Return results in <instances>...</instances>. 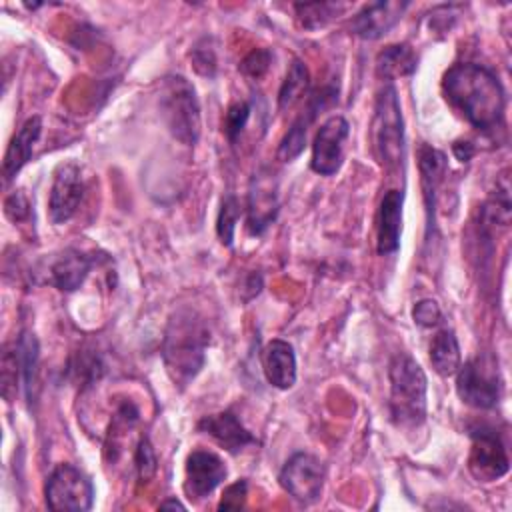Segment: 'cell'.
<instances>
[{
	"label": "cell",
	"instance_id": "cell-1",
	"mask_svg": "<svg viewBox=\"0 0 512 512\" xmlns=\"http://www.w3.org/2000/svg\"><path fill=\"white\" fill-rule=\"evenodd\" d=\"M442 92L472 128L480 132L502 128L506 94L492 70L474 62L454 64L442 76Z\"/></svg>",
	"mask_w": 512,
	"mask_h": 512
},
{
	"label": "cell",
	"instance_id": "cell-2",
	"mask_svg": "<svg viewBox=\"0 0 512 512\" xmlns=\"http://www.w3.org/2000/svg\"><path fill=\"white\" fill-rule=\"evenodd\" d=\"M210 330L204 318L192 308H178L166 326L162 358L174 386L186 388L202 370Z\"/></svg>",
	"mask_w": 512,
	"mask_h": 512
},
{
	"label": "cell",
	"instance_id": "cell-3",
	"mask_svg": "<svg viewBox=\"0 0 512 512\" xmlns=\"http://www.w3.org/2000/svg\"><path fill=\"white\" fill-rule=\"evenodd\" d=\"M390 418L398 428H416L426 418V374L408 354H396L388 368Z\"/></svg>",
	"mask_w": 512,
	"mask_h": 512
},
{
	"label": "cell",
	"instance_id": "cell-4",
	"mask_svg": "<svg viewBox=\"0 0 512 512\" xmlns=\"http://www.w3.org/2000/svg\"><path fill=\"white\" fill-rule=\"evenodd\" d=\"M160 118L166 130L182 144L194 146L200 136V102L184 76L164 78L158 94Z\"/></svg>",
	"mask_w": 512,
	"mask_h": 512
},
{
	"label": "cell",
	"instance_id": "cell-5",
	"mask_svg": "<svg viewBox=\"0 0 512 512\" xmlns=\"http://www.w3.org/2000/svg\"><path fill=\"white\" fill-rule=\"evenodd\" d=\"M372 140L382 166L396 168L404 164V158H406L404 120H402L400 100L394 84H384L376 94L374 118H372Z\"/></svg>",
	"mask_w": 512,
	"mask_h": 512
},
{
	"label": "cell",
	"instance_id": "cell-6",
	"mask_svg": "<svg viewBox=\"0 0 512 512\" xmlns=\"http://www.w3.org/2000/svg\"><path fill=\"white\" fill-rule=\"evenodd\" d=\"M456 392L460 400L478 410H490L502 394L498 364L490 354H478L456 370Z\"/></svg>",
	"mask_w": 512,
	"mask_h": 512
},
{
	"label": "cell",
	"instance_id": "cell-7",
	"mask_svg": "<svg viewBox=\"0 0 512 512\" xmlns=\"http://www.w3.org/2000/svg\"><path fill=\"white\" fill-rule=\"evenodd\" d=\"M44 496L54 512H86L94 502V486L80 468L64 462L48 474Z\"/></svg>",
	"mask_w": 512,
	"mask_h": 512
},
{
	"label": "cell",
	"instance_id": "cell-8",
	"mask_svg": "<svg viewBox=\"0 0 512 512\" xmlns=\"http://www.w3.org/2000/svg\"><path fill=\"white\" fill-rule=\"evenodd\" d=\"M470 456L468 470L478 482H494L508 474L510 458L506 444L496 428L476 424L470 428Z\"/></svg>",
	"mask_w": 512,
	"mask_h": 512
},
{
	"label": "cell",
	"instance_id": "cell-9",
	"mask_svg": "<svg viewBox=\"0 0 512 512\" xmlns=\"http://www.w3.org/2000/svg\"><path fill=\"white\" fill-rule=\"evenodd\" d=\"M324 478V464L320 462V458L308 452L292 454L278 474L280 486L300 504H314L320 498Z\"/></svg>",
	"mask_w": 512,
	"mask_h": 512
},
{
	"label": "cell",
	"instance_id": "cell-10",
	"mask_svg": "<svg viewBox=\"0 0 512 512\" xmlns=\"http://www.w3.org/2000/svg\"><path fill=\"white\" fill-rule=\"evenodd\" d=\"M350 134L348 120L344 116L326 118L314 140H312V158L310 168L320 176H332L342 168L346 140Z\"/></svg>",
	"mask_w": 512,
	"mask_h": 512
},
{
	"label": "cell",
	"instance_id": "cell-11",
	"mask_svg": "<svg viewBox=\"0 0 512 512\" xmlns=\"http://www.w3.org/2000/svg\"><path fill=\"white\" fill-rule=\"evenodd\" d=\"M280 210L278 182L266 168L254 172L246 198V228L250 234L260 236L276 220Z\"/></svg>",
	"mask_w": 512,
	"mask_h": 512
},
{
	"label": "cell",
	"instance_id": "cell-12",
	"mask_svg": "<svg viewBox=\"0 0 512 512\" xmlns=\"http://www.w3.org/2000/svg\"><path fill=\"white\" fill-rule=\"evenodd\" d=\"M84 178H82V170L76 162H64L56 168L54 178H52V186H50V198H48V212H50V220L54 224H64L68 222L82 198H84Z\"/></svg>",
	"mask_w": 512,
	"mask_h": 512
},
{
	"label": "cell",
	"instance_id": "cell-13",
	"mask_svg": "<svg viewBox=\"0 0 512 512\" xmlns=\"http://www.w3.org/2000/svg\"><path fill=\"white\" fill-rule=\"evenodd\" d=\"M226 464L208 450H194L184 466V492L190 500H204L226 480Z\"/></svg>",
	"mask_w": 512,
	"mask_h": 512
},
{
	"label": "cell",
	"instance_id": "cell-14",
	"mask_svg": "<svg viewBox=\"0 0 512 512\" xmlns=\"http://www.w3.org/2000/svg\"><path fill=\"white\" fill-rule=\"evenodd\" d=\"M408 6V0H380L366 4L352 18V34L362 40H378L400 22Z\"/></svg>",
	"mask_w": 512,
	"mask_h": 512
},
{
	"label": "cell",
	"instance_id": "cell-15",
	"mask_svg": "<svg viewBox=\"0 0 512 512\" xmlns=\"http://www.w3.org/2000/svg\"><path fill=\"white\" fill-rule=\"evenodd\" d=\"M402 204L404 192L400 190H388L380 200L376 214V252L382 256H390L400 248Z\"/></svg>",
	"mask_w": 512,
	"mask_h": 512
},
{
	"label": "cell",
	"instance_id": "cell-16",
	"mask_svg": "<svg viewBox=\"0 0 512 512\" xmlns=\"http://www.w3.org/2000/svg\"><path fill=\"white\" fill-rule=\"evenodd\" d=\"M198 430L202 434L214 438L230 454H238L246 446L256 444V438L252 436V432H248L242 426V422L234 416V412H230V410H224V412L200 418Z\"/></svg>",
	"mask_w": 512,
	"mask_h": 512
},
{
	"label": "cell",
	"instance_id": "cell-17",
	"mask_svg": "<svg viewBox=\"0 0 512 512\" xmlns=\"http://www.w3.org/2000/svg\"><path fill=\"white\" fill-rule=\"evenodd\" d=\"M94 262V256L78 248H66L50 264V284L62 292H74L84 284Z\"/></svg>",
	"mask_w": 512,
	"mask_h": 512
},
{
	"label": "cell",
	"instance_id": "cell-18",
	"mask_svg": "<svg viewBox=\"0 0 512 512\" xmlns=\"http://www.w3.org/2000/svg\"><path fill=\"white\" fill-rule=\"evenodd\" d=\"M262 368H264L266 380L274 388L278 390L292 388L296 384V354L292 344L280 338L270 340L264 348Z\"/></svg>",
	"mask_w": 512,
	"mask_h": 512
},
{
	"label": "cell",
	"instance_id": "cell-19",
	"mask_svg": "<svg viewBox=\"0 0 512 512\" xmlns=\"http://www.w3.org/2000/svg\"><path fill=\"white\" fill-rule=\"evenodd\" d=\"M42 132V118L40 116H32L28 118L18 132L12 136L6 154H4V162H2V176H4V184L12 182L14 176L24 168V164L30 160L34 144L38 142Z\"/></svg>",
	"mask_w": 512,
	"mask_h": 512
},
{
	"label": "cell",
	"instance_id": "cell-20",
	"mask_svg": "<svg viewBox=\"0 0 512 512\" xmlns=\"http://www.w3.org/2000/svg\"><path fill=\"white\" fill-rule=\"evenodd\" d=\"M418 164H420V184H422V196H424V206H426V222H428V232L434 226V212H436V192L438 186L444 178L446 172V156L432 148V146H422L418 154Z\"/></svg>",
	"mask_w": 512,
	"mask_h": 512
},
{
	"label": "cell",
	"instance_id": "cell-21",
	"mask_svg": "<svg viewBox=\"0 0 512 512\" xmlns=\"http://www.w3.org/2000/svg\"><path fill=\"white\" fill-rule=\"evenodd\" d=\"M416 64L418 58L408 44H390L376 56V72L380 78L388 80V84L396 78L410 76L416 70Z\"/></svg>",
	"mask_w": 512,
	"mask_h": 512
},
{
	"label": "cell",
	"instance_id": "cell-22",
	"mask_svg": "<svg viewBox=\"0 0 512 512\" xmlns=\"http://www.w3.org/2000/svg\"><path fill=\"white\" fill-rule=\"evenodd\" d=\"M18 370H20V386L28 402H32L34 386H36V372H38V340L32 332L22 330L18 340L14 342Z\"/></svg>",
	"mask_w": 512,
	"mask_h": 512
},
{
	"label": "cell",
	"instance_id": "cell-23",
	"mask_svg": "<svg viewBox=\"0 0 512 512\" xmlns=\"http://www.w3.org/2000/svg\"><path fill=\"white\" fill-rule=\"evenodd\" d=\"M460 360L462 356L456 334L448 328L436 332V336L430 342V362L434 372L440 376H452L456 374Z\"/></svg>",
	"mask_w": 512,
	"mask_h": 512
},
{
	"label": "cell",
	"instance_id": "cell-24",
	"mask_svg": "<svg viewBox=\"0 0 512 512\" xmlns=\"http://www.w3.org/2000/svg\"><path fill=\"white\" fill-rule=\"evenodd\" d=\"M310 88V72L302 60H294L282 80L280 92H278V106L280 110L292 108Z\"/></svg>",
	"mask_w": 512,
	"mask_h": 512
},
{
	"label": "cell",
	"instance_id": "cell-25",
	"mask_svg": "<svg viewBox=\"0 0 512 512\" xmlns=\"http://www.w3.org/2000/svg\"><path fill=\"white\" fill-rule=\"evenodd\" d=\"M296 18L302 28L316 30L338 18L344 10L346 4L342 2H308V4H294Z\"/></svg>",
	"mask_w": 512,
	"mask_h": 512
},
{
	"label": "cell",
	"instance_id": "cell-26",
	"mask_svg": "<svg viewBox=\"0 0 512 512\" xmlns=\"http://www.w3.org/2000/svg\"><path fill=\"white\" fill-rule=\"evenodd\" d=\"M238 218H240V202L234 194H226L222 198L218 218H216V234L224 246H232Z\"/></svg>",
	"mask_w": 512,
	"mask_h": 512
},
{
	"label": "cell",
	"instance_id": "cell-27",
	"mask_svg": "<svg viewBox=\"0 0 512 512\" xmlns=\"http://www.w3.org/2000/svg\"><path fill=\"white\" fill-rule=\"evenodd\" d=\"M104 362H102V358L98 356V354H94L92 350H82V352H78V356L72 360V368H70V372H72V376L78 380V382H82V384H96L100 378H102V374H104Z\"/></svg>",
	"mask_w": 512,
	"mask_h": 512
},
{
	"label": "cell",
	"instance_id": "cell-28",
	"mask_svg": "<svg viewBox=\"0 0 512 512\" xmlns=\"http://www.w3.org/2000/svg\"><path fill=\"white\" fill-rule=\"evenodd\" d=\"M306 136H308V126L302 124L300 120H294L284 138L280 140L278 146V160L282 162H292L298 158L306 146Z\"/></svg>",
	"mask_w": 512,
	"mask_h": 512
},
{
	"label": "cell",
	"instance_id": "cell-29",
	"mask_svg": "<svg viewBox=\"0 0 512 512\" xmlns=\"http://www.w3.org/2000/svg\"><path fill=\"white\" fill-rule=\"evenodd\" d=\"M250 112H252V106L250 102H244V100H238V102H232L224 114V122H222V130L228 138L230 144H234L238 140V136L244 132L248 120H250Z\"/></svg>",
	"mask_w": 512,
	"mask_h": 512
},
{
	"label": "cell",
	"instance_id": "cell-30",
	"mask_svg": "<svg viewBox=\"0 0 512 512\" xmlns=\"http://www.w3.org/2000/svg\"><path fill=\"white\" fill-rule=\"evenodd\" d=\"M20 388V370H18V360H16V350L12 346H4L2 354V394L8 402L18 394Z\"/></svg>",
	"mask_w": 512,
	"mask_h": 512
},
{
	"label": "cell",
	"instance_id": "cell-31",
	"mask_svg": "<svg viewBox=\"0 0 512 512\" xmlns=\"http://www.w3.org/2000/svg\"><path fill=\"white\" fill-rule=\"evenodd\" d=\"M190 58H192V66L198 74H202V76L216 74V50H214L210 38L198 40L190 52Z\"/></svg>",
	"mask_w": 512,
	"mask_h": 512
},
{
	"label": "cell",
	"instance_id": "cell-32",
	"mask_svg": "<svg viewBox=\"0 0 512 512\" xmlns=\"http://www.w3.org/2000/svg\"><path fill=\"white\" fill-rule=\"evenodd\" d=\"M272 62V52L266 48H256L252 50L242 62H240V72L252 80H260Z\"/></svg>",
	"mask_w": 512,
	"mask_h": 512
},
{
	"label": "cell",
	"instance_id": "cell-33",
	"mask_svg": "<svg viewBox=\"0 0 512 512\" xmlns=\"http://www.w3.org/2000/svg\"><path fill=\"white\" fill-rule=\"evenodd\" d=\"M134 464L138 470V476L142 482L150 480L156 474L158 462H156V454L152 450V444L148 442V438H140L138 448H136V456H134Z\"/></svg>",
	"mask_w": 512,
	"mask_h": 512
},
{
	"label": "cell",
	"instance_id": "cell-34",
	"mask_svg": "<svg viewBox=\"0 0 512 512\" xmlns=\"http://www.w3.org/2000/svg\"><path fill=\"white\" fill-rule=\"evenodd\" d=\"M412 318L418 326L422 328H432V326H438L440 320H442V310L440 306L430 300V298H424V300H418L412 308Z\"/></svg>",
	"mask_w": 512,
	"mask_h": 512
},
{
	"label": "cell",
	"instance_id": "cell-35",
	"mask_svg": "<svg viewBox=\"0 0 512 512\" xmlns=\"http://www.w3.org/2000/svg\"><path fill=\"white\" fill-rule=\"evenodd\" d=\"M4 212L12 222H24L30 216V202L22 190H14L6 196Z\"/></svg>",
	"mask_w": 512,
	"mask_h": 512
},
{
	"label": "cell",
	"instance_id": "cell-36",
	"mask_svg": "<svg viewBox=\"0 0 512 512\" xmlns=\"http://www.w3.org/2000/svg\"><path fill=\"white\" fill-rule=\"evenodd\" d=\"M246 496H248V482L246 480H236L234 484H230L224 490L218 508L220 510H240L246 502Z\"/></svg>",
	"mask_w": 512,
	"mask_h": 512
},
{
	"label": "cell",
	"instance_id": "cell-37",
	"mask_svg": "<svg viewBox=\"0 0 512 512\" xmlns=\"http://www.w3.org/2000/svg\"><path fill=\"white\" fill-rule=\"evenodd\" d=\"M452 150H454L456 158H458V160H462V162L470 160V158H472V154H474V148H472V144H470V142H456V144L452 146Z\"/></svg>",
	"mask_w": 512,
	"mask_h": 512
},
{
	"label": "cell",
	"instance_id": "cell-38",
	"mask_svg": "<svg viewBox=\"0 0 512 512\" xmlns=\"http://www.w3.org/2000/svg\"><path fill=\"white\" fill-rule=\"evenodd\" d=\"M160 508H178V510H184V504H180L178 500H166L160 504Z\"/></svg>",
	"mask_w": 512,
	"mask_h": 512
}]
</instances>
